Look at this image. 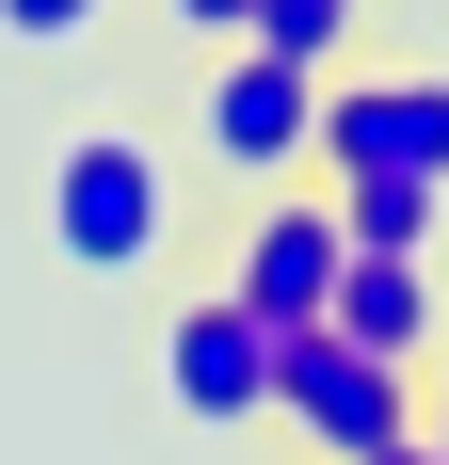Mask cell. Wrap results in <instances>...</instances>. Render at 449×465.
<instances>
[{"label":"cell","instance_id":"6da1fadb","mask_svg":"<svg viewBox=\"0 0 449 465\" xmlns=\"http://www.w3.org/2000/svg\"><path fill=\"white\" fill-rule=\"evenodd\" d=\"M177 241V161L145 129H65L48 144V257L65 273H161Z\"/></svg>","mask_w":449,"mask_h":465},{"label":"cell","instance_id":"7a4b0ae2","mask_svg":"<svg viewBox=\"0 0 449 465\" xmlns=\"http://www.w3.org/2000/svg\"><path fill=\"white\" fill-rule=\"evenodd\" d=\"M273 418L305 433L321 465H369V450L417 433V370H385V353H354L337 322H305V337H273Z\"/></svg>","mask_w":449,"mask_h":465},{"label":"cell","instance_id":"3957f363","mask_svg":"<svg viewBox=\"0 0 449 465\" xmlns=\"http://www.w3.org/2000/svg\"><path fill=\"white\" fill-rule=\"evenodd\" d=\"M305 177H417V193H449V64H337Z\"/></svg>","mask_w":449,"mask_h":465},{"label":"cell","instance_id":"277c9868","mask_svg":"<svg viewBox=\"0 0 449 465\" xmlns=\"http://www.w3.org/2000/svg\"><path fill=\"white\" fill-rule=\"evenodd\" d=\"M193 144H209L241 193H289V177L321 161V81L273 64V48H209V81H193Z\"/></svg>","mask_w":449,"mask_h":465},{"label":"cell","instance_id":"5b68a950","mask_svg":"<svg viewBox=\"0 0 449 465\" xmlns=\"http://www.w3.org/2000/svg\"><path fill=\"white\" fill-rule=\"evenodd\" d=\"M161 401H177L193 433H257L273 418V322L241 289H193L177 322H161Z\"/></svg>","mask_w":449,"mask_h":465},{"label":"cell","instance_id":"8992f818","mask_svg":"<svg viewBox=\"0 0 449 465\" xmlns=\"http://www.w3.org/2000/svg\"><path fill=\"white\" fill-rule=\"evenodd\" d=\"M337 257H354V241H337V209H321V193H257L209 289H241V305H257L273 337H305L321 305H337Z\"/></svg>","mask_w":449,"mask_h":465},{"label":"cell","instance_id":"52a82bcc","mask_svg":"<svg viewBox=\"0 0 449 465\" xmlns=\"http://www.w3.org/2000/svg\"><path fill=\"white\" fill-rule=\"evenodd\" d=\"M321 322L354 337V353H385V370H434V257H337V305Z\"/></svg>","mask_w":449,"mask_h":465},{"label":"cell","instance_id":"ba28073f","mask_svg":"<svg viewBox=\"0 0 449 465\" xmlns=\"http://www.w3.org/2000/svg\"><path fill=\"white\" fill-rule=\"evenodd\" d=\"M321 209L354 257H434V225H449V193H417V177H321Z\"/></svg>","mask_w":449,"mask_h":465},{"label":"cell","instance_id":"9c48e42d","mask_svg":"<svg viewBox=\"0 0 449 465\" xmlns=\"http://www.w3.org/2000/svg\"><path fill=\"white\" fill-rule=\"evenodd\" d=\"M241 48H273V64L337 81V64H354V0H257V16H241Z\"/></svg>","mask_w":449,"mask_h":465},{"label":"cell","instance_id":"30bf717a","mask_svg":"<svg viewBox=\"0 0 449 465\" xmlns=\"http://www.w3.org/2000/svg\"><path fill=\"white\" fill-rule=\"evenodd\" d=\"M96 16H113V0H0V33H16V48H81Z\"/></svg>","mask_w":449,"mask_h":465},{"label":"cell","instance_id":"8fae6325","mask_svg":"<svg viewBox=\"0 0 449 465\" xmlns=\"http://www.w3.org/2000/svg\"><path fill=\"white\" fill-rule=\"evenodd\" d=\"M161 16H177L193 48H241V16H257V0H161Z\"/></svg>","mask_w":449,"mask_h":465},{"label":"cell","instance_id":"7c38bea8","mask_svg":"<svg viewBox=\"0 0 449 465\" xmlns=\"http://www.w3.org/2000/svg\"><path fill=\"white\" fill-rule=\"evenodd\" d=\"M417 433L449 450V337H434V370H417Z\"/></svg>","mask_w":449,"mask_h":465},{"label":"cell","instance_id":"4fadbf2b","mask_svg":"<svg viewBox=\"0 0 449 465\" xmlns=\"http://www.w3.org/2000/svg\"><path fill=\"white\" fill-rule=\"evenodd\" d=\"M369 465H449V450H434V433H402V450H369Z\"/></svg>","mask_w":449,"mask_h":465},{"label":"cell","instance_id":"5bb4252c","mask_svg":"<svg viewBox=\"0 0 449 465\" xmlns=\"http://www.w3.org/2000/svg\"><path fill=\"white\" fill-rule=\"evenodd\" d=\"M354 16H369V0H354Z\"/></svg>","mask_w":449,"mask_h":465}]
</instances>
